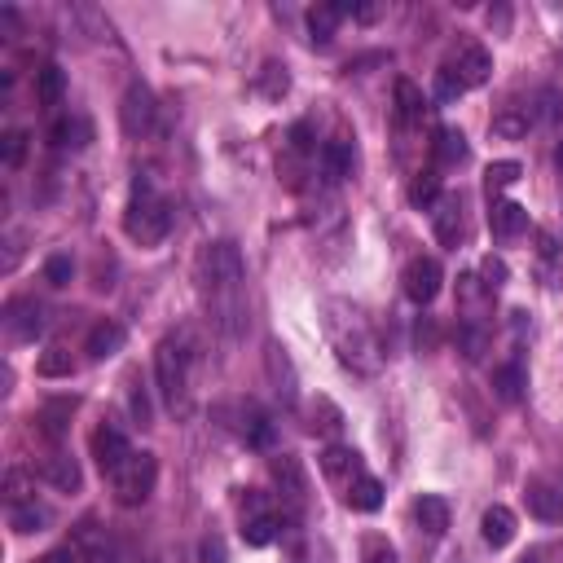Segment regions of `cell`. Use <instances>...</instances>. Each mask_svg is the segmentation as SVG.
I'll list each match as a JSON object with an SVG mask.
<instances>
[{
    "label": "cell",
    "instance_id": "obj_51",
    "mask_svg": "<svg viewBox=\"0 0 563 563\" xmlns=\"http://www.w3.org/2000/svg\"><path fill=\"white\" fill-rule=\"evenodd\" d=\"M537 242H542V256H546V260L555 256V238H550V234H537Z\"/></svg>",
    "mask_w": 563,
    "mask_h": 563
},
{
    "label": "cell",
    "instance_id": "obj_13",
    "mask_svg": "<svg viewBox=\"0 0 563 563\" xmlns=\"http://www.w3.org/2000/svg\"><path fill=\"white\" fill-rule=\"evenodd\" d=\"M449 66H454L458 80L467 84V93H471V88H480L493 75V58H489V49H484V44H462L458 58H449Z\"/></svg>",
    "mask_w": 563,
    "mask_h": 563
},
{
    "label": "cell",
    "instance_id": "obj_9",
    "mask_svg": "<svg viewBox=\"0 0 563 563\" xmlns=\"http://www.w3.org/2000/svg\"><path fill=\"white\" fill-rule=\"evenodd\" d=\"M119 124H124L128 137L150 132V124H154V97H150L146 84H132L124 93V102H119Z\"/></svg>",
    "mask_w": 563,
    "mask_h": 563
},
{
    "label": "cell",
    "instance_id": "obj_16",
    "mask_svg": "<svg viewBox=\"0 0 563 563\" xmlns=\"http://www.w3.org/2000/svg\"><path fill=\"white\" fill-rule=\"evenodd\" d=\"M322 476L326 480H335V484H348L361 476V458H357V449H344V445H330L326 454H322Z\"/></svg>",
    "mask_w": 563,
    "mask_h": 563
},
{
    "label": "cell",
    "instance_id": "obj_48",
    "mask_svg": "<svg viewBox=\"0 0 563 563\" xmlns=\"http://www.w3.org/2000/svg\"><path fill=\"white\" fill-rule=\"evenodd\" d=\"M344 14H352L357 22H374V18L383 14V9H379V5H344Z\"/></svg>",
    "mask_w": 563,
    "mask_h": 563
},
{
    "label": "cell",
    "instance_id": "obj_44",
    "mask_svg": "<svg viewBox=\"0 0 563 563\" xmlns=\"http://www.w3.org/2000/svg\"><path fill=\"white\" fill-rule=\"evenodd\" d=\"M317 410H322V423H317V432H326V436H335L339 427H344V418H339V410L326 401V396H317Z\"/></svg>",
    "mask_w": 563,
    "mask_h": 563
},
{
    "label": "cell",
    "instance_id": "obj_23",
    "mask_svg": "<svg viewBox=\"0 0 563 563\" xmlns=\"http://www.w3.org/2000/svg\"><path fill=\"white\" fill-rule=\"evenodd\" d=\"M436 238H440V247H458V238H462V203L458 198H440L436 203Z\"/></svg>",
    "mask_w": 563,
    "mask_h": 563
},
{
    "label": "cell",
    "instance_id": "obj_4",
    "mask_svg": "<svg viewBox=\"0 0 563 563\" xmlns=\"http://www.w3.org/2000/svg\"><path fill=\"white\" fill-rule=\"evenodd\" d=\"M154 484H159V462H154V454H132L124 467L110 476V489H115V502H119V506H141V502H150Z\"/></svg>",
    "mask_w": 563,
    "mask_h": 563
},
{
    "label": "cell",
    "instance_id": "obj_25",
    "mask_svg": "<svg viewBox=\"0 0 563 563\" xmlns=\"http://www.w3.org/2000/svg\"><path fill=\"white\" fill-rule=\"evenodd\" d=\"M62 97H66V75H62V66H40L36 71V102L44 110H53V106H62Z\"/></svg>",
    "mask_w": 563,
    "mask_h": 563
},
{
    "label": "cell",
    "instance_id": "obj_36",
    "mask_svg": "<svg viewBox=\"0 0 563 563\" xmlns=\"http://www.w3.org/2000/svg\"><path fill=\"white\" fill-rule=\"evenodd\" d=\"M458 348H462V357L467 361H480L484 348H489V335H484L476 322H467V326H458Z\"/></svg>",
    "mask_w": 563,
    "mask_h": 563
},
{
    "label": "cell",
    "instance_id": "obj_6",
    "mask_svg": "<svg viewBox=\"0 0 563 563\" xmlns=\"http://www.w3.org/2000/svg\"><path fill=\"white\" fill-rule=\"evenodd\" d=\"M401 282H405V295H410V300L423 308V304H432L436 295H440V282H445V273H440V260L418 256V260L405 264Z\"/></svg>",
    "mask_w": 563,
    "mask_h": 563
},
{
    "label": "cell",
    "instance_id": "obj_19",
    "mask_svg": "<svg viewBox=\"0 0 563 563\" xmlns=\"http://www.w3.org/2000/svg\"><path fill=\"white\" fill-rule=\"evenodd\" d=\"M414 524L423 528L427 537H445L449 533V502L432 498V493H427V498H418L414 502Z\"/></svg>",
    "mask_w": 563,
    "mask_h": 563
},
{
    "label": "cell",
    "instance_id": "obj_1",
    "mask_svg": "<svg viewBox=\"0 0 563 563\" xmlns=\"http://www.w3.org/2000/svg\"><path fill=\"white\" fill-rule=\"evenodd\" d=\"M198 291L212 313V326L225 339H238L247 326V264L234 242H207L198 251Z\"/></svg>",
    "mask_w": 563,
    "mask_h": 563
},
{
    "label": "cell",
    "instance_id": "obj_11",
    "mask_svg": "<svg viewBox=\"0 0 563 563\" xmlns=\"http://www.w3.org/2000/svg\"><path fill=\"white\" fill-rule=\"evenodd\" d=\"M5 330H9V339H14V344H31V339L44 330L40 304L36 300H9V308H5Z\"/></svg>",
    "mask_w": 563,
    "mask_h": 563
},
{
    "label": "cell",
    "instance_id": "obj_37",
    "mask_svg": "<svg viewBox=\"0 0 563 563\" xmlns=\"http://www.w3.org/2000/svg\"><path fill=\"white\" fill-rule=\"evenodd\" d=\"M36 370L44 374V379H66V374L75 370V361H71V352H66V348H49V352L40 357Z\"/></svg>",
    "mask_w": 563,
    "mask_h": 563
},
{
    "label": "cell",
    "instance_id": "obj_45",
    "mask_svg": "<svg viewBox=\"0 0 563 563\" xmlns=\"http://www.w3.org/2000/svg\"><path fill=\"white\" fill-rule=\"evenodd\" d=\"M366 563H401V559H396V550H392L388 542L370 537V542H366Z\"/></svg>",
    "mask_w": 563,
    "mask_h": 563
},
{
    "label": "cell",
    "instance_id": "obj_35",
    "mask_svg": "<svg viewBox=\"0 0 563 563\" xmlns=\"http://www.w3.org/2000/svg\"><path fill=\"white\" fill-rule=\"evenodd\" d=\"M273 537H278V520H273V515H251V520L242 524V542L247 546H269Z\"/></svg>",
    "mask_w": 563,
    "mask_h": 563
},
{
    "label": "cell",
    "instance_id": "obj_14",
    "mask_svg": "<svg viewBox=\"0 0 563 563\" xmlns=\"http://www.w3.org/2000/svg\"><path fill=\"white\" fill-rule=\"evenodd\" d=\"M480 537H484V546H493V550H506L515 542V511L511 506H489V511L480 515Z\"/></svg>",
    "mask_w": 563,
    "mask_h": 563
},
{
    "label": "cell",
    "instance_id": "obj_54",
    "mask_svg": "<svg viewBox=\"0 0 563 563\" xmlns=\"http://www.w3.org/2000/svg\"><path fill=\"white\" fill-rule=\"evenodd\" d=\"M520 563H542V559H537V555H528V559H520Z\"/></svg>",
    "mask_w": 563,
    "mask_h": 563
},
{
    "label": "cell",
    "instance_id": "obj_41",
    "mask_svg": "<svg viewBox=\"0 0 563 563\" xmlns=\"http://www.w3.org/2000/svg\"><path fill=\"white\" fill-rule=\"evenodd\" d=\"M506 278H511V269H506L502 256H484V260H480V282H484V291H498Z\"/></svg>",
    "mask_w": 563,
    "mask_h": 563
},
{
    "label": "cell",
    "instance_id": "obj_18",
    "mask_svg": "<svg viewBox=\"0 0 563 563\" xmlns=\"http://www.w3.org/2000/svg\"><path fill=\"white\" fill-rule=\"evenodd\" d=\"M40 476L53 484L58 493H80V484H84V476H80V462L75 458H66V454H53V458H44V467H40Z\"/></svg>",
    "mask_w": 563,
    "mask_h": 563
},
{
    "label": "cell",
    "instance_id": "obj_28",
    "mask_svg": "<svg viewBox=\"0 0 563 563\" xmlns=\"http://www.w3.org/2000/svg\"><path fill=\"white\" fill-rule=\"evenodd\" d=\"M432 150H436V163H440V168H458V163L467 159V137H462L458 128H440Z\"/></svg>",
    "mask_w": 563,
    "mask_h": 563
},
{
    "label": "cell",
    "instance_id": "obj_27",
    "mask_svg": "<svg viewBox=\"0 0 563 563\" xmlns=\"http://www.w3.org/2000/svg\"><path fill=\"white\" fill-rule=\"evenodd\" d=\"M344 14V5H313L308 9V31H313V44H330L335 40V27Z\"/></svg>",
    "mask_w": 563,
    "mask_h": 563
},
{
    "label": "cell",
    "instance_id": "obj_47",
    "mask_svg": "<svg viewBox=\"0 0 563 563\" xmlns=\"http://www.w3.org/2000/svg\"><path fill=\"white\" fill-rule=\"evenodd\" d=\"M203 563H225V542L220 537H207L203 542Z\"/></svg>",
    "mask_w": 563,
    "mask_h": 563
},
{
    "label": "cell",
    "instance_id": "obj_52",
    "mask_svg": "<svg viewBox=\"0 0 563 563\" xmlns=\"http://www.w3.org/2000/svg\"><path fill=\"white\" fill-rule=\"evenodd\" d=\"M40 563H75L71 555H66V550H53V555H44Z\"/></svg>",
    "mask_w": 563,
    "mask_h": 563
},
{
    "label": "cell",
    "instance_id": "obj_20",
    "mask_svg": "<svg viewBox=\"0 0 563 563\" xmlns=\"http://www.w3.org/2000/svg\"><path fill=\"white\" fill-rule=\"evenodd\" d=\"M524 388H528V374H524L520 361H506V366L493 370V392H498V401H506V405H520Z\"/></svg>",
    "mask_w": 563,
    "mask_h": 563
},
{
    "label": "cell",
    "instance_id": "obj_38",
    "mask_svg": "<svg viewBox=\"0 0 563 563\" xmlns=\"http://www.w3.org/2000/svg\"><path fill=\"white\" fill-rule=\"evenodd\" d=\"M462 93H467V84H462V80H458V71L445 62V66L436 71V102H458Z\"/></svg>",
    "mask_w": 563,
    "mask_h": 563
},
{
    "label": "cell",
    "instance_id": "obj_30",
    "mask_svg": "<svg viewBox=\"0 0 563 563\" xmlns=\"http://www.w3.org/2000/svg\"><path fill=\"white\" fill-rule=\"evenodd\" d=\"M410 203L418 207V212H432V207L440 203V172L436 168L418 172L414 181H410Z\"/></svg>",
    "mask_w": 563,
    "mask_h": 563
},
{
    "label": "cell",
    "instance_id": "obj_3",
    "mask_svg": "<svg viewBox=\"0 0 563 563\" xmlns=\"http://www.w3.org/2000/svg\"><path fill=\"white\" fill-rule=\"evenodd\" d=\"M190 366H194V352L185 344V335H168L154 348V379H159L163 405L172 414L190 410Z\"/></svg>",
    "mask_w": 563,
    "mask_h": 563
},
{
    "label": "cell",
    "instance_id": "obj_7",
    "mask_svg": "<svg viewBox=\"0 0 563 563\" xmlns=\"http://www.w3.org/2000/svg\"><path fill=\"white\" fill-rule=\"evenodd\" d=\"M93 458H97V467H102V476H115L119 467L132 458V445H128V436L119 432V427H110L102 423L93 432Z\"/></svg>",
    "mask_w": 563,
    "mask_h": 563
},
{
    "label": "cell",
    "instance_id": "obj_8",
    "mask_svg": "<svg viewBox=\"0 0 563 563\" xmlns=\"http://www.w3.org/2000/svg\"><path fill=\"white\" fill-rule=\"evenodd\" d=\"M269 471H273V484H278V498H282L286 506H295V511H300L304 498H308V480H304L300 458H295V454H278Z\"/></svg>",
    "mask_w": 563,
    "mask_h": 563
},
{
    "label": "cell",
    "instance_id": "obj_29",
    "mask_svg": "<svg viewBox=\"0 0 563 563\" xmlns=\"http://www.w3.org/2000/svg\"><path fill=\"white\" fill-rule=\"evenodd\" d=\"M242 436H247V445H256V449H269L273 445V423H269V414L256 410V405H247L242 410Z\"/></svg>",
    "mask_w": 563,
    "mask_h": 563
},
{
    "label": "cell",
    "instance_id": "obj_32",
    "mask_svg": "<svg viewBox=\"0 0 563 563\" xmlns=\"http://www.w3.org/2000/svg\"><path fill=\"white\" fill-rule=\"evenodd\" d=\"M520 176H524L520 163H515V159H502V163H493V168L484 172V190H489V194H502V190H511Z\"/></svg>",
    "mask_w": 563,
    "mask_h": 563
},
{
    "label": "cell",
    "instance_id": "obj_33",
    "mask_svg": "<svg viewBox=\"0 0 563 563\" xmlns=\"http://www.w3.org/2000/svg\"><path fill=\"white\" fill-rule=\"evenodd\" d=\"M528 124H533V115H528V106H506L498 119H493V132L498 137H524Z\"/></svg>",
    "mask_w": 563,
    "mask_h": 563
},
{
    "label": "cell",
    "instance_id": "obj_53",
    "mask_svg": "<svg viewBox=\"0 0 563 563\" xmlns=\"http://www.w3.org/2000/svg\"><path fill=\"white\" fill-rule=\"evenodd\" d=\"M555 163H559V172H563V146L555 150Z\"/></svg>",
    "mask_w": 563,
    "mask_h": 563
},
{
    "label": "cell",
    "instance_id": "obj_22",
    "mask_svg": "<svg viewBox=\"0 0 563 563\" xmlns=\"http://www.w3.org/2000/svg\"><path fill=\"white\" fill-rule=\"evenodd\" d=\"M344 502L352 506V511H366V515H370V511H379V506H383V484L361 471V476L344 489Z\"/></svg>",
    "mask_w": 563,
    "mask_h": 563
},
{
    "label": "cell",
    "instance_id": "obj_43",
    "mask_svg": "<svg viewBox=\"0 0 563 563\" xmlns=\"http://www.w3.org/2000/svg\"><path fill=\"white\" fill-rule=\"evenodd\" d=\"M260 88H264L269 97H282L286 88H291V80H286L282 66H264V80H260Z\"/></svg>",
    "mask_w": 563,
    "mask_h": 563
},
{
    "label": "cell",
    "instance_id": "obj_50",
    "mask_svg": "<svg viewBox=\"0 0 563 563\" xmlns=\"http://www.w3.org/2000/svg\"><path fill=\"white\" fill-rule=\"evenodd\" d=\"M493 22H498V31H506V22H511V18H506V9H489V27H493Z\"/></svg>",
    "mask_w": 563,
    "mask_h": 563
},
{
    "label": "cell",
    "instance_id": "obj_15",
    "mask_svg": "<svg viewBox=\"0 0 563 563\" xmlns=\"http://www.w3.org/2000/svg\"><path fill=\"white\" fill-rule=\"evenodd\" d=\"M489 229H493V238H502V242L520 238L524 229H528V207L511 203V198H502V203H493V212H489Z\"/></svg>",
    "mask_w": 563,
    "mask_h": 563
},
{
    "label": "cell",
    "instance_id": "obj_34",
    "mask_svg": "<svg viewBox=\"0 0 563 563\" xmlns=\"http://www.w3.org/2000/svg\"><path fill=\"white\" fill-rule=\"evenodd\" d=\"M49 137H53V146H88V137H93V128H88L84 119H58Z\"/></svg>",
    "mask_w": 563,
    "mask_h": 563
},
{
    "label": "cell",
    "instance_id": "obj_10",
    "mask_svg": "<svg viewBox=\"0 0 563 563\" xmlns=\"http://www.w3.org/2000/svg\"><path fill=\"white\" fill-rule=\"evenodd\" d=\"M524 502H528V515L542 524H563V489L550 480H528L524 489Z\"/></svg>",
    "mask_w": 563,
    "mask_h": 563
},
{
    "label": "cell",
    "instance_id": "obj_31",
    "mask_svg": "<svg viewBox=\"0 0 563 563\" xmlns=\"http://www.w3.org/2000/svg\"><path fill=\"white\" fill-rule=\"evenodd\" d=\"M5 502H9V511L14 506H27V502H36V484H31L27 471H5Z\"/></svg>",
    "mask_w": 563,
    "mask_h": 563
},
{
    "label": "cell",
    "instance_id": "obj_24",
    "mask_svg": "<svg viewBox=\"0 0 563 563\" xmlns=\"http://www.w3.org/2000/svg\"><path fill=\"white\" fill-rule=\"evenodd\" d=\"M317 159H322V176L330 185H339L344 176H352V146L348 141H326Z\"/></svg>",
    "mask_w": 563,
    "mask_h": 563
},
{
    "label": "cell",
    "instance_id": "obj_12",
    "mask_svg": "<svg viewBox=\"0 0 563 563\" xmlns=\"http://www.w3.org/2000/svg\"><path fill=\"white\" fill-rule=\"evenodd\" d=\"M264 370H269L273 396H278L282 405H295V396H300V379H295V366H291V357H286V348H282V344H269Z\"/></svg>",
    "mask_w": 563,
    "mask_h": 563
},
{
    "label": "cell",
    "instance_id": "obj_17",
    "mask_svg": "<svg viewBox=\"0 0 563 563\" xmlns=\"http://www.w3.org/2000/svg\"><path fill=\"white\" fill-rule=\"evenodd\" d=\"M124 339H128V335H124V326L110 322V317H106V322H97L93 330H88V344H84V352H88L93 361H110L119 348H124Z\"/></svg>",
    "mask_w": 563,
    "mask_h": 563
},
{
    "label": "cell",
    "instance_id": "obj_21",
    "mask_svg": "<svg viewBox=\"0 0 563 563\" xmlns=\"http://www.w3.org/2000/svg\"><path fill=\"white\" fill-rule=\"evenodd\" d=\"M396 115H401V124H423L427 115V97L423 88H418L414 80H396Z\"/></svg>",
    "mask_w": 563,
    "mask_h": 563
},
{
    "label": "cell",
    "instance_id": "obj_40",
    "mask_svg": "<svg viewBox=\"0 0 563 563\" xmlns=\"http://www.w3.org/2000/svg\"><path fill=\"white\" fill-rule=\"evenodd\" d=\"M22 154H27V132H22V128H9L5 137H0V159H5V168H18Z\"/></svg>",
    "mask_w": 563,
    "mask_h": 563
},
{
    "label": "cell",
    "instance_id": "obj_46",
    "mask_svg": "<svg viewBox=\"0 0 563 563\" xmlns=\"http://www.w3.org/2000/svg\"><path fill=\"white\" fill-rule=\"evenodd\" d=\"M132 414H137L141 427H150V401H146V388H132Z\"/></svg>",
    "mask_w": 563,
    "mask_h": 563
},
{
    "label": "cell",
    "instance_id": "obj_26",
    "mask_svg": "<svg viewBox=\"0 0 563 563\" xmlns=\"http://www.w3.org/2000/svg\"><path fill=\"white\" fill-rule=\"evenodd\" d=\"M71 414H75V396H62V401H49L40 410V432L49 436V440H62L66 436V423H71Z\"/></svg>",
    "mask_w": 563,
    "mask_h": 563
},
{
    "label": "cell",
    "instance_id": "obj_42",
    "mask_svg": "<svg viewBox=\"0 0 563 563\" xmlns=\"http://www.w3.org/2000/svg\"><path fill=\"white\" fill-rule=\"evenodd\" d=\"M71 273H75L71 256H49V264H44V278H49V286H71Z\"/></svg>",
    "mask_w": 563,
    "mask_h": 563
},
{
    "label": "cell",
    "instance_id": "obj_5",
    "mask_svg": "<svg viewBox=\"0 0 563 563\" xmlns=\"http://www.w3.org/2000/svg\"><path fill=\"white\" fill-rule=\"evenodd\" d=\"M66 555L75 563H115V546H110V533L102 524L84 520L71 528V542H66Z\"/></svg>",
    "mask_w": 563,
    "mask_h": 563
},
{
    "label": "cell",
    "instance_id": "obj_39",
    "mask_svg": "<svg viewBox=\"0 0 563 563\" xmlns=\"http://www.w3.org/2000/svg\"><path fill=\"white\" fill-rule=\"evenodd\" d=\"M9 524H14V533H40V528H44V511L36 502L14 506V511H9Z\"/></svg>",
    "mask_w": 563,
    "mask_h": 563
},
{
    "label": "cell",
    "instance_id": "obj_49",
    "mask_svg": "<svg viewBox=\"0 0 563 563\" xmlns=\"http://www.w3.org/2000/svg\"><path fill=\"white\" fill-rule=\"evenodd\" d=\"M418 348H436V326H432V317H423V322H418Z\"/></svg>",
    "mask_w": 563,
    "mask_h": 563
},
{
    "label": "cell",
    "instance_id": "obj_2",
    "mask_svg": "<svg viewBox=\"0 0 563 563\" xmlns=\"http://www.w3.org/2000/svg\"><path fill=\"white\" fill-rule=\"evenodd\" d=\"M124 234L137 242V247H159L163 238L172 234V207L146 176L132 181V198L124 207Z\"/></svg>",
    "mask_w": 563,
    "mask_h": 563
}]
</instances>
